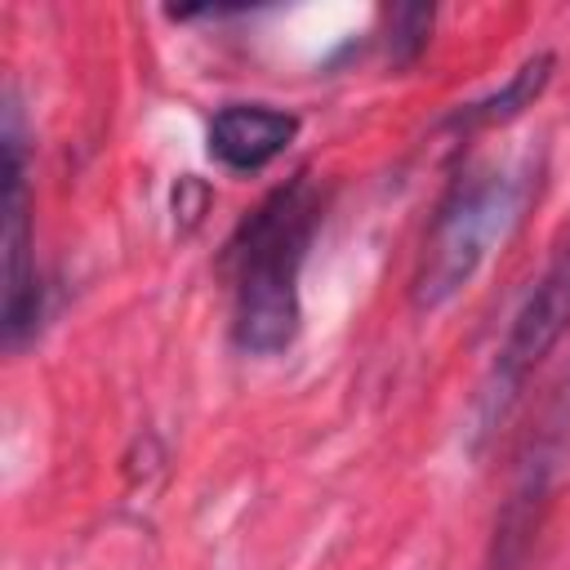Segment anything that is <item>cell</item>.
<instances>
[{
	"label": "cell",
	"instance_id": "277c9868",
	"mask_svg": "<svg viewBox=\"0 0 570 570\" xmlns=\"http://www.w3.org/2000/svg\"><path fill=\"white\" fill-rule=\"evenodd\" d=\"M566 468H570V370L557 379L552 396L543 401L539 423L525 432V441L517 450L512 490H508V503H503L499 525H494L490 570H521L525 566L530 539H534Z\"/></svg>",
	"mask_w": 570,
	"mask_h": 570
},
{
	"label": "cell",
	"instance_id": "3957f363",
	"mask_svg": "<svg viewBox=\"0 0 570 570\" xmlns=\"http://www.w3.org/2000/svg\"><path fill=\"white\" fill-rule=\"evenodd\" d=\"M566 330H570V236L557 249V258L543 267V276L530 285L525 303L508 325V338L476 392V432H494L508 419L525 379L543 365V356H552Z\"/></svg>",
	"mask_w": 570,
	"mask_h": 570
},
{
	"label": "cell",
	"instance_id": "7a4b0ae2",
	"mask_svg": "<svg viewBox=\"0 0 570 570\" xmlns=\"http://www.w3.org/2000/svg\"><path fill=\"white\" fill-rule=\"evenodd\" d=\"M534 191H539V165L530 160L468 169L463 178H454V187L445 191L423 236V249L410 276L414 312H441L445 303H454L476 281L485 258L521 223Z\"/></svg>",
	"mask_w": 570,
	"mask_h": 570
},
{
	"label": "cell",
	"instance_id": "8992f818",
	"mask_svg": "<svg viewBox=\"0 0 570 570\" xmlns=\"http://www.w3.org/2000/svg\"><path fill=\"white\" fill-rule=\"evenodd\" d=\"M298 138V116L272 102H227L209 120V156L232 174H258Z\"/></svg>",
	"mask_w": 570,
	"mask_h": 570
},
{
	"label": "cell",
	"instance_id": "52a82bcc",
	"mask_svg": "<svg viewBox=\"0 0 570 570\" xmlns=\"http://www.w3.org/2000/svg\"><path fill=\"white\" fill-rule=\"evenodd\" d=\"M552 67H557V58H552L548 49L530 53V58H525L508 80H503V89H494V94H485V98L468 102L463 111H454V116H450V125H454V129H463V134H472V129H494V125L517 120L525 107H534V102H539V94H543V89H548V80H552Z\"/></svg>",
	"mask_w": 570,
	"mask_h": 570
},
{
	"label": "cell",
	"instance_id": "5b68a950",
	"mask_svg": "<svg viewBox=\"0 0 570 570\" xmlns=\"http://www.w3.org/2000/svg\"><path fill=\"white\" fill-rule=\"evenodd\" d=\"M0 330L9 347H22L40 325V276H36V236H31V187H27V134L18 94H4V125H0Z\"/></svg>",
	"mask_w": 570,
	"mask_h": 570
},
{
	"label": "cell",
	"instance_id": "6da1fadb",
	"mask_svg": "<svg viewBox=\"0 0 570 570\" xmlns=\"http://www.w3.org/2000/svg\"><path fill=\"white\" fill-rule=\"evenodd\" d=\"M321 223L312 174L281 183L232 236V343L245 356H281L303 325L298 276Z\"/></svg>",
	"mask_w": 570,
	"mask_h": 570
}]
</instances>
